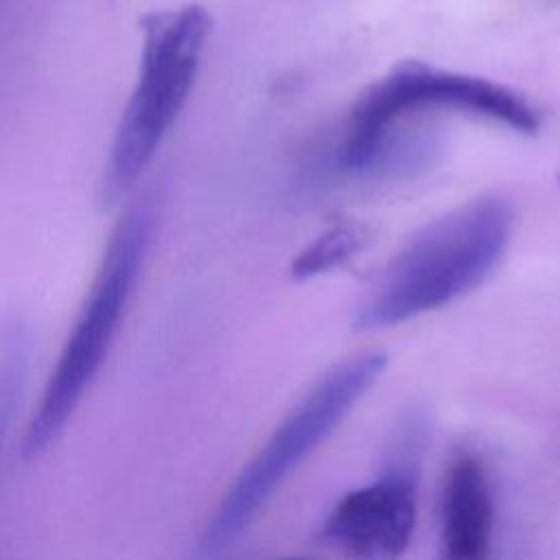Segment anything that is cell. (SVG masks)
<instances>
[{"mask_svg":"<svg viewBox=\"0 0 560 560\" xmlns=\"http://www.w3.org/2000/svg\"><path fill=\"white\" fill-rule=\"evenodd\" d=\"M155 221L158 199L142 195L114 225L92 284L28 418L22 438L26 459L50 448L98 376L142 273Z\"/></svg>","mask_w":560,"mask_h":560,"instance_id":"6da1fadb","label":"cell"},{"mask_svg":"<svg viewBox=\"0 0 560 560\" xmlns=\"http://www.w3.org/2000/svg\"><path fill=\"white\" fill-rule=\"evenodd\" d=\"M512 228V206L501 197L475 199L429 223L387 265L354 328H389L466 295L499 265Z\"/></svg>","mask_w":560,"mask_h":560,"instance_id":"7a4b0ae2","label":"cell"},{"mask_svg":"<svg viewBox=\"0 0 560 560\" xmlns=\"http://www.w3.org/2000/svg\"><path fill=\"white\" fill-rule=\"evenodd\" d=\"M210 28V15L199 4L142 18L138 77L109 144L103 199L127 195L155 158L197 81Z\"/></svg>","mask_w":560,"mask_h":560,"instance_id":"3957f363","label":"cell"},{"mask_svg":"<svg viewBox=\"0 0 560 560\" xmlns=\"http://www.w3.org/2000/svg\"><path fill=\"white\" fill-rule=\"evenodd\" d=\"M385 368L387 357L376 350L350 357L330 368L225 488L206 525L201 547L217 551L241 534L278 486L352 411Z\"/></svg>","mask_w":560,"mask_h":560,"instance_id":"277c9868","label":"cell"},{"mask_svg":"<svg viewBox=\"0 0 560 560\" xmlns=\"http://www.w3.org/2000/svg\"><path fill=\"white\" fill-rule=\"evenodd\" d=\"M424 112L475 116L529 136L540 129L538 107L503 83L422 61H402L352 105L339 142V162L348 171L363 173L383 136L409 116Z\"/></svg>","mask_w":560,"mask_h":560,"instance_id":"5b68a950","label":"cell"},{"mask_svg":"<svg viewBox=\"0 0 560 560\" xmlns=\"http://www.w3.org/2000/svg\"><path fill=\"white\" fill-rule=\"evenodd\" d=\"M416 477L387 468L376 481L343 494L322 523V542L346 560H398L416 527Z\"/></svg>","mask_w":560,"mask_h":560,"instance_id":"8992f818","label":"cell"},{"mask_svg":"<svg viewBox=\"0 0 560 560\" xmlns=\"http://www.w3.org/2000/svg\"><path fill=\"white\" fill-rule=\"evenodd\" d=\"M494 508L481 462L462 453L448 466L440 501L438 560H488Z\"/></svg>","mask_w":560,"mask_h":560,"instance_id":"52a82bcc","label":"cell"},{"mask_svg":"<svg viewBox=\"0 0 560 560\" xmlns=\"http://www.w3.org/2000/svg\"><path fill=\"white\" fill-rule=\"evenodd\" d=\"M368 230L359 223H337L324 234H319L308 247H304L291 265V273L298 280H308L319 273H326L346 260L368 243Z\"/></svg>","mask_w":560,"mask_h":560,"instance_id":"ba28073f","label":"cell"},{"mask_svg":"<svg viewBox=\"0 0 560 560\" xmlns=\"http://www.w3.org/2000/svg\"><path fill=\"white\" fill-rule=\"evenodd\" d=\"M31 359L28 330L11 322L4 326L0 337V442L11 424L18 398L22 394Z\"/></svg>","mask_w":560,"mask_h":560,"instance_id":"9c48e42d","label":"cell"},{"mask_svg":"<svg viewBox=\"0 0 560 560\" xmlns=\"http://www.w3.org/2000/svg\"><path fill=\"white\" fill-rule=\"evenodd\" d=\"M284 560H311V558H284Z\"/></svg>","mask_w":560,"mask_h":560,"instance_id":"30bf717a","label":"cell"}]
</instances>
